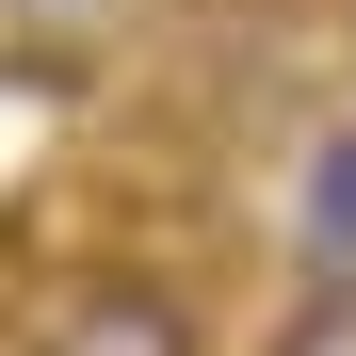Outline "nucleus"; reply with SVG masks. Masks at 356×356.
<instances>
[{"mask_svg":"<svg viewBox=\"0 0 356 356\" xmlns=\"http://www.w3.org/2000/svg\"><path fill=\"white\" fill-rule=\"evenodd\" d=\"M291 227H308V275L356 291V130H308V211Z\"/></svg>","mask_w":356,"mask_h":356,"instance_id":"obj_2","label":"nucleus"},{"mask_svg":"<svg viewBox=\"0 0 356 356\" xmlns=\"http://www.w3.org/2000/svg\"><path fill=\"white\" fill-rule=\"evenodd\" d=\"M291 356H356V291H308V340Z\"/></svg>","mask_w":356,"mask_h":356,"instance_id":"obj_4","label":"nucleus"},{"mask_svg":"<svg viewBox=\"0 0 356 356\" xmlns=\"http://www.w3.org/2000/svg\"><path fill=\"white\" fill-rule=\"evenodd\" d=\"M113 17H130V0H17V33H33V49H97Z\"/></svg>","mask_w":356,"mask_h":356,"instance_id":"obj_3","label":"nucleus"},{"mask_svg":"<svg viewBox=\"0 0 356 356\" xmlns=\"http://www.w3.org/2000/svg\"><path fill=\"white\" fill-rule=\"evenodd\" d=\"M17 356H211V308H195L162 259H81V275L33 308Z\"/></svg>","mask_w":356,"mask_h":356,"instance_id":"obj_1","label":"nucleus"}]
</instances>
